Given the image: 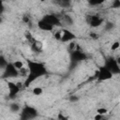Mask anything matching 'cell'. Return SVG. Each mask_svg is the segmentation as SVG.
I'll use <instances>...</instances> for the list:
<instances>
[{"mask_svg":"<svg viewBox=\"0 0 120 120\" xmlns=\"http://www.w3.org/2000/svg\"><path fill=\"white\" fill-rule=\"evenodd\" d=\"M32 93H33V95H35V96H40V95L43 93V89H42V87H40V86H36V87L33 88Z\"/></svg>","mask_w":120,"mask_h":120,"instance_id":"e0dca14e","label":"cell"},{"mask_svg":"<svg viewBox=\"0 0 120 120\" xmlns=\"http://www.w3.org/2000/svg\"><path fill=\"white\" fill-rule=\"evenodd\" d=\"M38 116V111L32 106H24L20 113L21 120H33Z\"/></svg>","mask_w":120,"mask_h":120,"instance_id":"7a4b0ae2","label":"cell"},{"mask_svg":"<svg viewBox=\"0 0 120 120\" xmlns=\"http://www.w3.org/2000/svg\"><path fill=\"white\" fill-rule=\"evenodd\" d=\"M63 22L66 23V25H68V26H71V25H73V23H74V21H73V18L69 15V14H65L64 16H63Z\"/></svg>","mask_w":120,"mask_h":120,"instance_id":"5bb4252c","label":"cell"},{"mask_svg":"<svg viewBox=\"0 0 120 120\" xmlns=\"http://www.w3.org/2000/svg\"><path fill=\"white\" fill-rule=\"evenodd\" d=\"M115 60H116V62H117V64L120 66V55H118V56H116L115 57Z\"/></svg>","mask_w":120,"mask_h":120,"instance_id":"4316f807","label":"cell"},{"mask_svg":"<svg viewBox=\"0 0 120 120\" xmlns=\"http://www.w3.org/2000/svg\"><path fill=\"white\" fill-rule=\"evenodd\" d=\"M104 20L102 17H100L98 14H90L86 16V22L91 26V27H98L103 23Z\"/></svg>","mask_w":120,"mask_h":120,"instance_id":"8992f818","label":"cell"},{"mask_svg":"<svg viewBox=\"0 0 120 120\" xmlns=\"http://www.w3.org/2000/svg\"><path fill=\"white\" fill-rule=\"evenodd\" d=\"M119 48H120V42H119V40L118 41H114L111 45V50L112 51H117Z\"/></svg>","mask_w":120,"mask_h":120,"instance_id":"44dd1931","label":"cell"},{"mask_svg":"<svg viewBox=\"0 0 120 120\" xmlns=\"http://www.w3.org/2000/svg\"><path fill=\"white\" fill-rule=\"evenodd\" d=\"M75 38H76V36L70 30L63 29V36H62V39H61L62 42H70V41H73Z\"/></svg>","mask_w":120,"mask_h":120,"instance_id":"9c48e42d","label":"cell"},{"mask_svg":"<svg viewBox=\"0 0 120 120\" xmlns=\"http://www.w3.org/2000/svg\"><path fill=\"white\" fill-rule=\"evenodd\" d=\"M42 20H44L45 22H47L49 24L52 25L53 27L59 25V24H60V22H61L60 18H59L58 16L54 15V14H48V15H45V16L42 18Z\"/></svg>","mask_w":120,"mask_h":120,"instance_id":"ba28073f","label":"cell"},{"mask_svg":"<svg viewBox=\"0 0 120 120\" xmlns=\"http://www.w3.org/2000/svg\"><path fill=\"white\" fill-rule=\"evenodd\" d=\"M108 109L107 108H105V107H100V108H98L97 109V113L98 114H100V115H103V116H105L107 113H108Z\"/></svg>","mask_w":120,"mask_h":120,"instance_id":"d6986e66","label":"cell"},{"mask_svg":"<svg viewBox=\"0 0 120 120\" xmlns=\"http://www.w3.org/2000/svg\"><path fill=\"white\" fill-rule=\"evenodd\" d=\"M8 60H6L5 56L4 55H1L0 56V68H2V70L8 66Z\"/></svg>","mask_w":120,"mask_h":120,"instance_id":"ac0fdd59","label":"cell"},{"mask_svg":"<svg viewBox=\"0 0 120 120\" xmlns=\"http://www.w3.org/2000/svg\"><path fill=\"white\" fill-rule=\"evenodd\" d=\"M27 68L29 69V75L24 81L25 87L29 86L38 77H41L47 73V69H46L44 64L38 62V61L27 60Z\"/></svg>","mask_w":120,"mask_h":120,"instance_id":"6da1fadb","label":"cell"},{"mask_svg":"<svg viewBox=\"0 0 120 120\" xmlns=\"http://www.w3.org/2000/svg\"><path fill=\"white\" fill-rule=\"evenodd\" d=\"M37 25H38V27L40 30H43V31H52L53 28H54L52 25L49 24L47 22H45V21L42 20V19L38 22Z\"/></svg>","mask_w":120,"mask_h":120,"instance_id":"8fae6325","label":"cell"},{"mask_svg":"<svg viewBox=\"0 0 120 120\" xmlns=\"http://www.w3.org/2000/svg\"><path fill=\"white\" fill-rule=\"evenodd\" d=\"M112 76H113V74L104 66L99 67L98 68V70L96 71V78L99 82H104V81L111 80L112 78Z\"/></svg>","mask_w":120,"mask_h":120,"instance_id":"3957f363","label":"cell"},{"mask_svg":"<svg viewBox=\"0 0 120 120\" xmlns=\"http://www.w3.org/2000/svg\"><path fill=\"white\" fill-rule=\"evenodd\" d=\"M89 36H90V38H93V39H98V35L97 33H95V32H91V33L89 34Z\"/></svg>","mask_w":120,"mask_h":120,"instance_id":"cb8c5ba5","label":"cell"},{"mask_svg":"<svg viewBox=\"0 0 120 120\" xmlns=\"http://www.w3.org/2000/svg\"><path fill=\"white\" fill-rule=\"evenodd\" d=\"M19 76V70L13 66L12 62L8 63V66L3 69L2 71V78L8 79V78H16Z\"/></svg>","mask_w":120,"mask_h":120,"instance_id":"277c9868","label":"cell"},{"mask_svg":"<svg viewBox=\"0 0 120 120\" xmlns=\"http://www.w3.org/2000/svg\"><path fill=\"white\" fill-rule=\"evenodd\" d=\"M22 108L20 106V104H19V103L12 102V103H10V104H9V111H10L11 112H14V113L19 112H21V111H22Z\"/></svg>","mask_w":120,"mask_h":120,"instance_id":"4fadbf2b","label":"cell"},{"mask_svg":"<svg viewBox=\"0 0 120 120\" xmlns=\"http://www.w3.org/2000/svg\"><path fill=\"white\" fill-rule=\"evenodd\" d=\"M111 7H112V8H120V1H119V0H114V1H112Z\"/></svg>","mask_w":120,"mask_h":120,"instance_id":"7402d4cb","label":"cell"},{"mask_svg":"<svg viewBox=\"0 0 120 120\" xmlns=\"http://www.w3.org/2000/svg\"><path fill=\"white\" fill-rule=\"evenodd\" d=\"M71 58L73 61L75 62H79V61H82L86 58V55L83 52H82L81 50H78V51H74L71 52Z\"/></svg>","mask_w":120,"mask_h":120,"instance_id":"30bf717a","label":"cell"},{"mask_svg":"<svg viewBox=\"0 0 120 120\" xmlns=\"http://www.w3.org/2000/svg\"><path fill=\"white\" fill-rule=\"evenodd\" d=\"M57 120H68L65 115H63L62 113H59L58 114V118H57Z\"/></svg>","mask_w":120,"mask_h":120,"instance_id":"d4e9b609","label":"cell"},{"mask_svg":"<svg viewBox=\"0 0 120 120\" xmlns=\"http://www.w3.org/2000/svg\"><path fill=\"white\" fill-rule=\"evenodd\" d=\"M31 50L35 52H40L43 50V43L40 40H36L31 44Z\"/></svg>","mask_w":120,"mask_h":120,"instance_id":"7c38bea8","label":"cell"},{"mask_svg":"<svg viewBox=\"0 0 120 120\" xmlns=\"http://www.w3.org/2000/svg\"><path fill=\"white\" fill-rule=\"evenodd\" d=\"M119 42H120V39H119Z\"/></svg>","mask_w":120,"mask_h":120,"instance_id":"83f0119b","label":"cell"},{"mask_svg":"<svg viewBox=\"0 0 120 120\" xmlns=\"http://www.w3.org/2000/svg\"><path fill=\"white\" fill-rule=\"evenodd\" d=\"M78 99H79V98H78L77 96H71V97L69 98V100L72 101V102H75V101H77Z\"/></svg>","mask_w":120,"mask_h":120,"instance_id":"484cf974","label":"cell"},{"mask_svg":"<svg viewBox=\"0 0 120 120\" xmlns=\"http://www.w3.org/2000/svg\"><path fill=\"white\" fill-rule=\"evenodd\" d=\"M114 28V23L112 22H105V26H104V29L106 31H111Z\"/></svg>","mask_w":120,"mask_h":120,"instance_id":"ffe728a7","label":"cell"},{"mask_svg":"<svg viewBox=\"0 0 120 120\" xmlns=\"http://www.w3.org/2000/svg\"><path fill=\"white\" fill-rule=\"evenodd\" d=\"M52 36H53V38H54L56 40L61 41V39H62V36H63V29H58V30L53 31Z\"/></svg>","mask_w":120,"mask_h":120,"instance_id":"9a60e30c","label":"cell"},{"mask_svg":"<svg viewBox=\"0 0 120 120\" xmlns=\"http://www.w3.org/2000/svg\"><path fill=\"white\" fill-rule=\"evenodd\" d=\"M104 67H106L113 75H116V74H120V66L117 64L115 58H112V57H109L105 60L104 62Z\"/></svg>","mask_w":120,"mask_h":120,"instance_id":"5b68a950","label":"cell"},{"mask_svg":"<svg viewBox=\"0 0 120 120\" xmlns=\"http://www.w3.org/2000/svg\"><path fill=\"white\" fill-rule=\"evenodd\" d=\"M7 86H8V97L10 98H13L17 96V94L20 92L22 85L20 83L17 82H7Z\"/></svg>","mask_w":120,"mask_h":120,"instance_id":"52a82bcc","label":"cell"},{"mask_svg":"<svg viewBox=\"0 0 120 120\" xmlns=\"http://www.w3.org/2000/svg\"><path fill=\"white\" fill-rule=\"evenodd\" d=\"M12 64H13V66H14L18 70H20L21 68H22L24 67L23 62L21 61V60H15L14 62H12Z\"/></svg>","mask_w":120,"mask_h":120,"instance_id":"2e32d148","label":"cell"},{"mask_svg":"<svg viewBox=\"0 0 120 120\" xmlns=\"http://www.w3.org/2000/svg\"><path fill=\"white\" fill-rule=\"evenodd\" d=\"M88 4L92 7H95V6H98V5L103 4V1H89Z\"/></svg>","mask_w":120,"mask_h":120,"instance_id":"603a6c76","label":"cell"}]
</instances>
